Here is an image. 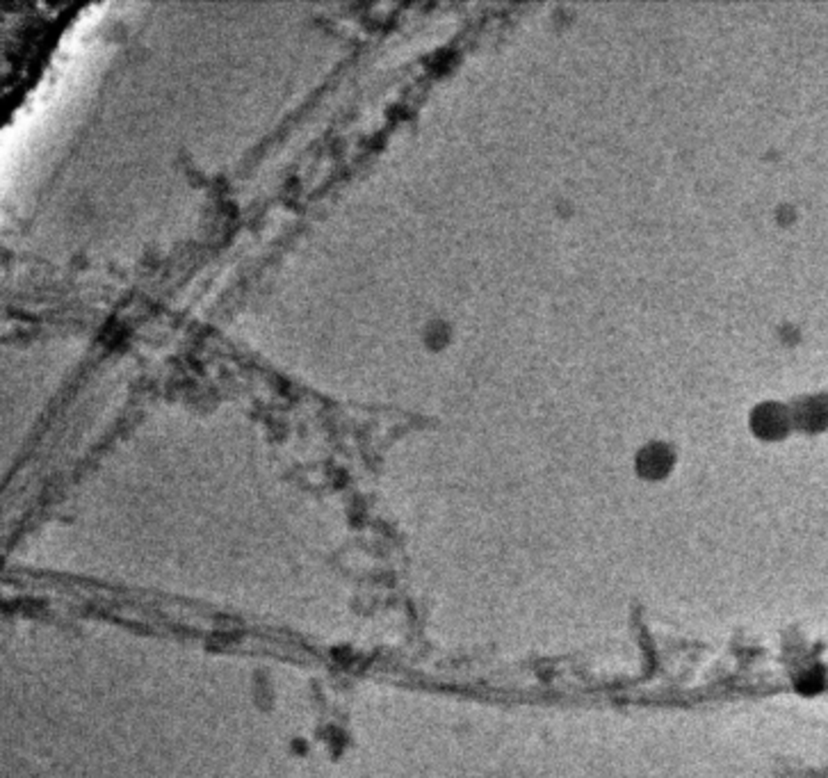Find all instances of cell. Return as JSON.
<instances>
[{"label":"cell","instance_id":"6da1fadb","mask_svg":"<svg viewBox=\"0 0 828 778\" xmlns=\"http://www.w3.org/2000/svg\"><path fill=\"white\" fill-rule=\"evenodd\" d=\"M794 687L805 697H810V694H817L824 687V676L817 669H805L794 678Z\"/></svg>","mask_w":828,"mask_h":778}]
</instances>
